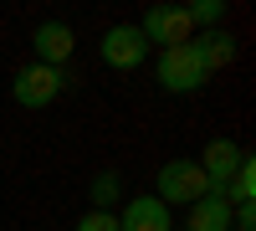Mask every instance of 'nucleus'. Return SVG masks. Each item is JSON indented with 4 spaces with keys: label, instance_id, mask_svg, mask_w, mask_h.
I'll list each match as a JSON object with an SVG mask.
<instances>
[{
    "label": "nucleus",
    "instance_id": "nucleus-1",
    "mask_svg": "<svg viewBox=\"0 0 256 231\" xmlns=\"http://www.w3.org/2000/svg\"><path fill=\"white\" fill-rule=\"evenodd\" d=\"M154 77H159V88L164 93H200L205 82H210V72H205V62L195 57V47H164L159 57H154Z\"/></svg>",
    "mask_w": 256,
    "mask_h": 231
},
{
    "label": "nucleus",
    "instance_id": "nucleus-2",
    "mask_svg": "<svg viewBox=\"0 0 256 231\" xmlns=\"http://www.w3.org/2000/svg\"><path fill=\"white\" fill-rule=\"evenodd\" d=\"M200 195H210V185H205V175H200L195 159H169V164H159L154 200H164L169 211H174V205H184V211H190Z\"/></svg>",
    "mask_w": 256,
    "mask_h": 231
},
{
    "label": "nucleus",
    "instance_id": "nucleus-3",
    "mask_svg": "<svg viewBox=\"0 0 256 231\" xmlns=\"http://www.w3.org/2000/svg\"><path fill=\"white\" fill-rule=\"evenodd\" d=\"M62 88H67V72L62 67H41V62H31V67H20L10 77V98L20 108H52L62 98Z\"/></svg>",
    "mask_w": 256,
    "mask_h": 231
},
{
    "label": "nucleus",
    "instance_id": "nucleus-4",
    "mask_svg": "<svg viewBox=\"0 0 256 231\" xmlns=\"http://www.w3.org/2000/svg\"><path fill=\"white\" fill-rule=\"evenodd\" d=\"M138 31H144V41L148 47H184L190 36H195V26H190V16H184V6H148L144 11V21H138Z\"/></svg>",
    "mask_w": 256,
    "mask_h": 231
},
{
    "label": "nucleus",
    "instance_id": "nucleus-5",
    "mask_svg": "<svg viewBox=\"0 0 256 231\" xmlns=\"http://www.w3.org/2000/svg\"><path fill=\"white\" fill-rule=\"evenodd\" d=\"M144 57H148V41H144V31L138 26H108L102 31V62H108L113 72H134V67H144Z\"/></svg>",
    "mask_w": 256,
    "mask_h": 231
},
{
    "label": "nucleus",
    "instance_id": "nucleus-6",
    "mask_svg": "<svg viewBox=\"0 0 256 231\" xmlns=\"http://www.w3.org/2000/svg\"><path fill=\"white\" fill-rule=\"evenodd\" d=\"M241 159H246V149H241L236 139H210V144H205V154H200L195 164H200L205 185L220 195L226 185H230V175H236V164H241Z\"/></svg>",
    "mask_w": 256,
    "mask_h": 231
},
{
    "label": "nucleus",
    "instance_id": "nucleus-7",
    "mask_svg": "<svg viewBox=\"0 0 256 231\" xmlns=\"http://www.w3.org/2000/svg\"><path fill=\"white\" fill-rule=\"evenodd\" d=\"M31 47H36V62L41 67H67V57L77 52V36L67 21H41L31 31Z\"/></svg>",
    "mask_w": 256,
    "mask_h": 231
},
{
    "label": "nucleus",
    "instance_id": "nucleus-8",
    "mask_svg": "<svg viewBox=\"0 0 256 231\" xmlns=\"http://www.w3.org/2000/svg\"><path fill=\"white\" fill-rule=\"evenodd\" d=\"M113 216H118V231H174V211H169L164 200H154V195L128 200Z\"/></svg>",
    "mask_w": 256,
    "mask_h": 231
},
{
    "label": "nucleus",
    "instance_id": "nucleus-9",
    "mask_svg": "<svg viewBox=\"0 0 256 231\" xmlns=\"http://www.w3.org/2000/svg\"><path fill=\"white\" fill-rule=\"evenodd\" d=\"M190 47H195V57L205 62V72H220V67L236 62V36L230 31H195Z\"/></svg>",
    "mask_w": 256,
    "mask_h": 231
},
{
    "label": "nucleus",
    "instance_id": "nucleus-10",
    "mask_svg": "<svg viewBox=\"0 0 256 231\" xmlns=\"http://www.w3.org/2000/svg\"><path fill=\"white\" fill-rule=\"evenodd\" d=\"M184 231H230V205H226V195H200L195 205L184 211Z\"/></svg>",
    "mask_w": 256,
    "mask_h": 231
},
{
    "label": "nucleus",
    "instance_id": "nucleus-11",
    "mask_svg": "<svg viewBox=\"0 0 256 231\" xmlns=\"http://www.w3.org/2000/svg\"><path fill=\"white\" fill-rule=\"evenodd\" d=\"M88 195H92V211H113L123 200V175L118 170H98L92 185H88Z\"/></svg>",
    "mask_w": 256,
    "mask_h": 231
},
{
    "label": "nucleus",
    "instance_id": "nucleus-12",
    "mask_svg": "<svg viewBox=\"0 0 256 231\" xmlns=\"http://www.w3.org/2000/svg\"><path fill=\"white\" fill-rule=\"evenodd\" d=\"M220 195H226V205H251V195H256V159L251 154L236 164V175H230V185Z\"/></svg>",
    "mask_w": 256,
    "mask_h": 231
},
{
    "label": "nucleus",
    "instance_id": "nucleus-13",
    "mask_svg": "<svg viewBox=\"0 0 256 231\" xmlns=\"http://www.w3.org/2000/svg\"><path fill=\"white\" fill-rule=\"evenodd\" d=\"M184 16H190V26H195V31H220L226 0H195V6H184Z\"/></svg>",
    "mask_w": 256,
    "mask_h": 231
},
{
    "label": "nucleus",
    "instance_id": "nucleus-14",
    "mask_svg": "<svg viewBox=\"0 0 256 231\" xmlns=\"http://www.w3.org/2000/svg\"><path fill=\"white\" fill-rule=\"evenodd\" d=\"M77 231H118V216L113 211H88L77 221Z\"/></svg>",
    "mask_w": 256,
    "mask_h": 231
}]
</instances>
